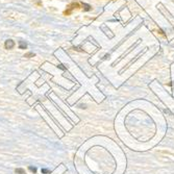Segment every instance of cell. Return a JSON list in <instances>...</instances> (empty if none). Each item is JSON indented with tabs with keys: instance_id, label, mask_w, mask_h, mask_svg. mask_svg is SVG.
<instances>
[{
	"instance_id": "8",
	"label": "cell",
	"mask_w": 174,
	"mask_h": 174,
	"mask_svg": "<svg viewBox=\"0 0 174 174\" xmlns=\"http://www.w3.org/2000/svg\"><path fill=\"white\" fill-rule=\"evenodd\" d=\"M42 173L47 174V173H50V171H49V170H47V169H42Z\"/></svg>"
},
{
	"instance_id": "3",
	"label": "cell",
	"mask_w": 174,
	"mask_h": 174,
	"mask_svg": "<svg viewBox=\"0 0 174 174\" xmlns=\"http://www.w3.org/2000/svg\"><path fill=\"white\" fill-rule=\"evenodd\" d=\"M81 7L83 8V11H85V12L91 11V8H92V6H91V5L86 4V3H83V2H81Z\"/></svg>"
},
{
	"instance_id": "10",
	"label": "cell",
	"mask_w": 174,
	"mask_h": 174,
	"mask_svg": "<svg viewBox=\"0 0 174 174\" xmlns=\"http://www.w3.org/2000/svg\"><path fill=\"white\" fill-rule=\"evenodd\" d=\"M37 4H38V5H42V2H41V1H38Z\"/></svg>"
},
{
	"instance_id": "2",
	"label": "cell",
	"mask_w": 174,
	"mask_h": 174,
	"mask_svg": "<svg viewBox=\"0 0 174 174\" xmlns=\"http://www.w3.org/2000/svg\"><path fill=\"white\" fill-rule=\"evenodd\" d=\"M4 47L5 49L10 50V49H13L15 47V42L13 40H6L5 43H4Z\"/></svg>"
},
{
	"instance_id": "9",
	"label": "cell",
	"mask_w": 174,
	"mask_h": 174,
	"mask_svg": "<svg viewBox=\"0 0 174 174\" xmlns=\"http://www.w3.org/2000/svg\"><path fill=\"white\" fill-rule=\"evenodd\" d=\"M59 68H60V69H64V70H65V69H66L65 67H63V65H59Z\"/></svg>"
},
{
	"instance_id": "7",
	"label": "cell",
	"mask_w": 174,
	"mask_h": 174,
	"mask_svg": "<svg viewBox=\"0 0 174 174\" xmlns=\"http://www.w3.org/2000/svg\"><path fill=\"white\" fill-rule=\"evenodd\" d=\"M28 169H29V170H30V171H31L32 173H34V174H36V173H37V168H36V167H32V166H29V167H28Z\"/></svg>"
},
{
	"instance_id": "5",
	"label": "cell",
	"mask_w": 174,
	"mask_h": 174,
	"mask_svg": "<svg viewBox=\"0 0 174 174\" xmlns=\"http://www.w3.org/2000/svg\"><path fill=\"white\" fill-rule=\"evenodd\" d=\"M15 172H16L17 174H26L25 170H24V169H22V168H18V169H16V170H15Z\"/></svg>"
},
{
	"instance_id": "4",
	"label": "cell",
	"mask_w": 174,
	"mask_h": 174,
	"mask_svg": "<svg viewBox=\"0 0 174 174\" xmlns=\"http://www.w3.org/2000/svg\"><path fill=\"white\" fill-rule=\"evenodd\" d=\"M27 48V44L24 41H19V49H26Z\"/></svg>"
},
{
	"instance_id": "6",
	"label": "cell",
	"mask_w": 174,
	"mask_h": 174,
	"mask_svg": "<svg viewBox=\"0 0 174 174\" xmlns=\"http://www.w3.org/2000/svg\"><path fill=\"white\" fill-rule=\"evenodd\" d=\"M36 56V54L33 53V52H27V53L24 54V57H27V58H30V57H33Z\"/></svg>"
},
{
	"instance_id": "1",
	"label": "cell",
	"mask_w": 174,
	"mask_h": 174,
	"mask_svg": "<svg viewBox=\"0 0 174 174\" xmlns=\"http://www.w3.org/2000/svg\"><path fill=\"white\" fill-rule=\"evenodd\" d=\"M81 7V2H77V1H73L70 4L67 5V8L64 11V15L65 16H70L73 12V10L75 8H80Z\"/></svg>"
}]
</instances>
